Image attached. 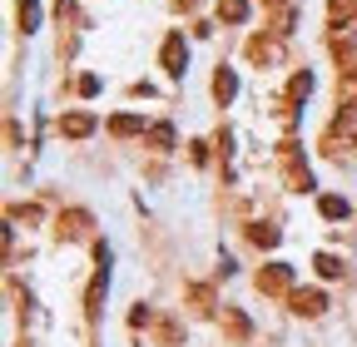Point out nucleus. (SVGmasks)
I'll list each match as a JSON object with an SVG mask.
<instances>
[{
	"instance_id": "nucleus-4",
	"label": "nucleus",
	"mask_w": 357,
	"mask_h": 347,
	"mask_svg": "<svg viewBox=\"0 0 357 347\" xmlns=\"http://www.w3.org/2000/svg\"><path fill=\"white\" fill-rule=\"evenodd\" d=\"M60 134H65V139H84V134H95V114H84V109L60 114Z\"/></svg>"
},
{
	"instance_id": "nucleus-22",
	"label": "nucleus",
	"mask_w": 357,
	"mask_h": 347,
	"mask_svg": "<svg viewBox=\"0 0 357 347\" xmlns=\"http://www.w3.org/2000/svg\"><path fill=\"white\" fill-rule=\"evenodd\" d=\"M347 79H352V84H357V65H352V70H347Z\"/></svg>"
},
{
	"instance_id": "nucleus-1",
	"label": "nucleus",
	"mask_w": 357,
	"mask_h": 347,
	"mask_svg": "<svg viewBox=\"0 0 357 347\" xmlns=\"http://www.w3.org/2000/svg\"><path fill=\"white\" fill-rule=\"evenodd\" d=\"M288 308H293L298 318H323V313H328V298H323L318 288H293V293H288Z\"/></svg>"
},
{
	"instance_id": "nucleus-9",
	"label": "nucleus",
	"mask_w": 357,
	"mask_h": 347,
	"mask_svg": "<svg viewBox=\"0 0 357 347\" xmlns=\"http://www.w3.org/2000/svg\"><path fill=\"white\" fill-rule=\"evenodd\" d=\"M318 213H323V219H347V199L323 194V199H318Z\"/></svg>"
},
{
	"instance_id": "nucleus-3",
	"label": "nucleus",
	"mask_w": 357,
	"mask_h": 347,
	"mask_svg": "<svg viewBox=\"0 0 357 347\" xmlns=\"http://www.w3.org/2000/svg\"><path fill=\"white\" fill-rule=\"evenodd\" d=\"M159 60H164V70H169L174 79L184 75V65H189V45H184V35H178V30H174V35L164 40V50H159Z\"/></svg>"
},
{
	"instance_id": "nucleus-19",
	"label": "nucleus",
	"mask_w": 357,
	"mask_h": 347,
	"mask_svg": "<svg viewBox=\"0 0 357 347\" xmlns=\"http://www.w3.org/2000/svg\"><path fill=\"white\" fill-rule=\"evenodd\" d=\"M75 90H79V95H100V75H84V79L75 84Z\"/></svg>"
},
{
	"instance_id": "nucleus-8",
	"label": "nucleus",
	"mask_w": 357,
	"mask_h": 347,
	"mask_svg": "<svg viewBox=\"0 0 357 347\" xmlns=\"http://www.w3.org/2000/svg\"><path fill=\"white\" fill-rule=\"evenodd\" d=\"M218 20L243 25V20H248V0H218Z\"/></svg>"
},
{
	"instance_id": "nucleus-5",
	"label": "nucleus",
	"mask_w": 357,
	"mask_h": 347,
	"mask_svg": "<svg viewBox=\"0 0 357 347\" xmlns=\"http://www.w3.org/2000/svg\"><path fill=\"white\" fill-rule=\"evenodd\" d=\"M105 288H109V273L100 268V273H95V283H89V293H84V313H89V318L100 313V302H105Z\"/></svg>"
},
{
	"instance_id": "nucleus-10",
	"label": "nucleus",
	"mask_w": 357,
	"mask_h": 347,
	"mask_svg": "<svg viewBox=\"0 0 357 347\" xmlns=\"http://www.w3.org/2000/svg\"><path fill=\"white\" fill-rule=\"evenodd\" d=\"M84 229H89V213H70V219H60L55 233H60V238H79Z\"/></svg>"
},
{
	"instance_id": "nucleus-2",
	"label": "nucleus",
	"mask_w": 357,
	"mask_h": 347,
	"mask_svg": "<svg viewBox=\"0 0 357 347\" xmlns=\"http://www.w3.org/2000/svg\"><path fill=\"white\" fill-rule=\"evenodd\" d=\"M258 293H268V298L293 293V268H288V263H268V268L258 273Z\"/></svg>"
},
{
	"instance_id": "nucleus-14",
	"label": "nucleus",
	"mask_w": 357,
	"mask_h": 347,
	"mask_svg": "<svg viewBox=\"0 0 357 347\" xmlns=\"http://www.w3.org/2000/svg\"><path fill=\"white\" fill-rule=\"evenodd\" d=\"M149 144L154 149H174V124H154L149 129Z\"/></svg>"
},
{
	"instance_id": "nucleus-7",
	"label": "nucleus",
	"mask_w": 357,
	"mask_h": 347,
	"mask_svg": "<svg viewBox=\"0 0 357 347\" xmlns=\"http://www.w3.org/2000/svg\"><path fill=\"white\" fill-rule=\"evenodd\" d=\"M109 134H119V139L144 134V119H139V114H114V119H109Z\"/></svg>"
},
{
	"instance_id": "nucleus-12",
	"label": "nucleus",
	"mask_w": 357,
	"mask_h": 347,
	"mask_svg": "<svg viewBox=\"0 0 357 347\" xmlns=\"http://www.w3.org/2000/svg\"><path fill=\"white\" fill-rule=\"evenodd\" d=\"M248 238H253L258 248H278V229H273V224H253Z\"/></svg>"
},
{
	"instance_id": "nucleus-18",
	"label": "nucleus",
	"mask_w": 357,
	"mask_h": 347,
	"mask_svg": "<svg viewBox=\"0 0 357 347\" xmlns=\"http://www.w3.org/2000/svg\"><path fill=\"white\" fill-rule=\"evenodd\" d=\"M248 55H253V60H273L278 50H273V45H268V40H248Z\"/></svg>"
},
{
	"instance_id": "nucleus-11",
	"label": "nucleus",
	"mask_w": 357,
	"mask_h": 347,
	"mask_svg": "<svg viewBox=\"0 0 357 347\" xmlns=\"http://www.w3.org/2000/svg\"><path fill=\"white\" fill-rule=\"evenodd\" d=\"M312 268H318V278H342V258L318 253V258H312Z\"/></svg>"
},
{
	"instance_id": "nucleus-15",
	"label": "nucleus",
	"mask_w": 357,
	"mask_h": 347,
	"mask_svg": "<svg viewBox=\"0 0 357 347\" xmlns=\"http://www.w3.org/2000/svg\"><path fill=\"white\" fill-rule=\"evenodd\" d=\"M189 298L199 302V313H213V293H208L204 283H194V288H189Z\"/></svg>"
},
{
	"instance_id": "nucleus-23",
	"label": "nucleus",
	"mask_w": 357,
	"mask_h": 347,
	"mask_svg": "<svg viewBox=\"0 0 357 347\" xmlns=\"http://www.w3.org/2000/svg\"><path fill=\"white\" fill-rule=\"evenodd\" d=\"M268 6H288V0H268Z\"/></svg>"
},
{
	"instance_id": "nucleus-20",
	"label": "nucleus",
	"mask_w": 357,
	"mask_h": 347,
	"mask_svg": "<svg viewBox=\"0 0 357 347\" xmlns=\"http://www.w3.org/2000/svg\"><path fill=\"white\" fill-rule=\"evenodd\" d=\"M10 219H25V224H35V219H40V208H30V203H25V208H10Z\"/></svg>"
},
{
	"instance_id": "nucleus-13",
	"label": "nucleus",
	"mask_w": 357,
	"mask_h": 347,
	"mask_svg": "<svg viewBox=\"0 0 357 347\" xmlns=\"http://www.w3.org/2000/svg\"><path fill=\"white\" fill-rule=\"evenodd\" d=\"M312 95V75L303 70V75H293V84H288V100H307Z\"/></svg>"
},
{
	"instance_id": "nucleus-16",
	"label": "nucleus",
	"mask_w": 357,
	"mask_h": 347,
	"mask_svg": "<svg viewBox=\"0 0 357 347\" xmlns=\"http://www.w3.org/2000/svg\"><path fill=\"white\" fill-rule=\"evenodd\" d=\"M35 25H40V6L25 0V6H20V30H35Z\"/></svg>"
},
{
	"instance_id": "nucleus-6",
	"label": "nucleus",
	"mask_w": 357,
	"mask_h": 347,
	"mask_svg": "<svg viewBox=\"0 0 357 347\" xmlns=\"http://www.w3.org/2000/svg\"><path fill=\"white\" fill-rule=\"evenodd\" d=\"M234 95H238V79H234V70H218V75H213V100H218V105H229Z\"/></svg>"
},
{
	"instance_id": "nucleus-17",
	"label": "nucleus",
	"mask_w": 357,
	"mask_h": 347,
	"mask_svg": "<svg viewBox=\"0 0 357 347\" xmlns=\"http://www.w3.org/2000/svg\"><path fill=\"white\" fill-rule=\"evenodd\" d=\"M223 323H229L234 337H248V318H243V313H223Z\"/></svg>"
},
{
	"instance_id": "nucleus-21",
	"label": "nucleus",
	"mask_w": 357,
	"mask_h": 347,
	"mask_svg": "<svg viewBox=\"0 0 357 347\" xmlns=\"http://www.w3.org/2000/svg\"><path fill=\"white\" fill-rule=\"evenodd\" d=\"M333 6V15H342V10H352V0H328Z\"/></svg>"
}]
</instances>
